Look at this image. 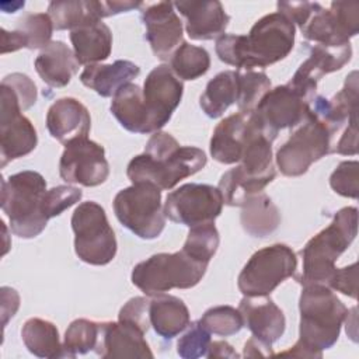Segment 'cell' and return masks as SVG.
Instances as JSON below:
<instances>
[{
    "label": "cell",
    "mask_w": 359,
    "mask_h": 359,
    "mask_svg": "<svg viewBox=\"0 0 359 359\" xmlns=\"http://www.w3.org/2000/svg\"><path fill=\"white\" fill-rule=\"evenodd\" d=\"M111 112L122 128L132 133H151L143 93L137 84L128 83L112 97Z\"/></svg>",
    "instance_id": "31"
},
{
    "label": "cell",
    "mask_w": 359,
    "mask_h": 359,
    "mask_svg": "<svg viewBox=\"0 0 359 359\" xmlns=\"http://www.w3.org/2000/svg\"><path fill=\"white\" fill-rule=\"evenodd\" d=\"M238 356L240 355L226 341H213V342L210 341L208 352H206V358H209V359H212V358H231V359H237Z\"/></svg>",
    "instance_id": "47"
},
{
    "label": "cell",
    "mask_w": 359,
    "mask_h": 359,
    "mask_svg": "<svg viewBox=\"0 0 359 359\" xmlns=\"http://www.w3.org/2000/svg\"><path fill=\"white\" fill-rule=\"evenodd\" d=\"M356 283H358V264L353 262L349 266L337 268L327 286L331 287L332 290L341 292L345 296L356 299V292H358Z\"/></svg>",
    "instance_id": "45"
},
{
    "label": "cell",
    "mask_w": 359,
    "mask_h": 359,
    "mask_svg": "<svg viewBox=\"0 0 359 359\" xmlns=\"http://www.w3.org/2000/svg\"><path fill=\"white\" fill-rule=\"evenodd\" d=\"M223 196L219 188L208 184H184L170 192L164 202V215L171 222L188 227L213 223L222 213Z\"/></svg>",
    "instance_id": "12"
},
{
    "label": "cell",
    "mask_w": 359,
    "mask_h": 359,
    "mask_svg": "<svg viewBox=\"0 0 359 359\" xmlns=\"http://www.w3.org/2000/svg\"><path fill=\"white\" fill-rule=\"evenodd\" d=\"M309 112L310 102L287 84L269 90L254 109L259 122L273 137L280 129L302 123Z\"/></svg>",
    "instance_id": "17"
},
{
    "label": "cell",
    "mask_w": 359,
    "mask_h": 359,
    "mask_svg": "<svg viewBox=\"0 0 359 359\" xmlns=\"http://www.w3.org/2000/svg\"><path fill=\"white\" fill-rule=\"evenodd\" d=\"M334 132L311 109L300 128L276 151V165L286 177L303 175L310 165L332 153Z\"/></svg>",
    "instance_id": "9"
},
{
    "label": "cell",
    "mask_w": 359,
    "mask_h": 359,
    "mask_svg": "<svg viewBox=\"0 0 359 359\" xmlns=\"http://www.w3.org/2000/svg\"><path fill=\"white\" fill-rule=\"evenodd\" d=\"M76 255L90 265L109 264L118 250L115 233L105 210L97 202L80 203L72 216Z\"/></svg>",
    "instance_id": "8"
},
{
    "label": "cell",
    "mask_w": 359,
    "mask_h": 359,
    "mask_svg": "<svg viewBox=\"0 0 359 359\" xmlns=\"http://www.w3.org/2000/svg\"><path fill=\"white\" fill-rule=\"evenodd\" d=\"M273 178L275 174H257L238 164L222 175L217 188L226 205L241 208L251 196L261 194Z\"/></svg>",
    "instance_id": "30"
},
{
    "label": "cell",
    "mask_w": 359,
    "mask_h": 359,
    "mask_svg": "<svg viewBox=\"0 0 359 359\" xmlns=\"http://www.w3.org/2000/svg\"><path fill=\"white\" fill-rule=\"evenodd\" d=\"M210 67V56L202 46L182 42L170 59V69L180 80H196Z\"/></svg>",
    "instance_id": "36"
},
{
    "label": "cell",
    "mask_w": 359,
    "mask_h": 359,
    "mask_svg": "<svg viewBox=\"0 0 359 359\" xmlns=\"http://www.w3.org/2000/svg\"><path fill=\"white\" fill-rule=\"evenodd\" d=\"M144 334L143 330L128 321L100 323L94 352L101 358H153Z\"/></svg>",
    "instance_id": "20"
},
{
    "label": "cell",
    "mask_w": 359,
    "mask_h": 359,
    "mask_svg": "<svg viewBox=\"0 0 359 359\" xmlns=\"http://www.w3.org/2000/svg\"><path fill=\"white\" fill-rule=\"evenodd\" d=\"M199 323L212 334L220 337H230L237 334L243 327V317L231 306H216L205 311Z\"/></svg>",
    "instance_id": "40"
},
{
    "label": "cell",
    "mask_w": 359,
    "mask_h": 359,
    "mask_svg": "<svg viewBox=\"0 0 359 359\" xmlns=\"http://www.w3.org/2000/svg\"><path fill=\"white\" fill-rule=\"evenodd\" d=\"M358 233V209L342 208L334 215L328 227L317 233L300 251L303 272L296 276L300 285H328L339 255L352 244Z\"/></svg>",
    "instance_id": "5"
},
{
    "label": "cell",
    "mask_w": 359,
    "mask_h": 359,
    "mask_svg": "<svg viewBox=\"0 0 359 359\" xmlns=\"http://www.w3.org/2000/svg\"><path fill=\"white\" fill-rule=\"evenodd\" d=\"M294 24L276 11L259 18L248 35L223 34L216 39V55L226 65L251 70L285 59L294 45Z\"/></svg>",
    "instance_id": "1"
},
{
    "label": "cell",
    "mask_w": 359,
    "mask_h": 359,
    "mask_svg": "<svg viewBox=\"0 0 359 359\" xmlns=\"http://www.w3.org/2000/svg\"><path fill=\"white\" fill-rule=\"evenodd\" d=\"M208 264L194 259L187 252H160L135 265L132 283L144 294L154 296L174 287L189 289L196 286L206 272Z\"/></svg>",
    "instance_id": "6"
},
{
    "label": "cell",
    "mask_w": 359,
    "mask_h": 359,
    "mask_svg": "<svg viewBox=\"0 0 359 359\" xmlns=\"http://www.w3.org/2000/svg\"><path fill=\"white\" fill-rule=\"evenodd\" d=\"M241 208V226L252 237H266L280 224L278 206L264 192L251 196Z\"/></svg>",
    "instance_id": "33"
},
{
    "label": "cell",
    "mask_w": 359,
    "mask_h": 359,
    "mask_svg": "<svg viewBox=\"0 0 359 359\" xmlns=\"http://www.w3.org/2000/svg\"><path fill=\"white\" fill-rule=\"evenodd\" d=\"M245 358H259V356H273L272 348L269 345H265L264 342L258 341L257 338L251 337L245 345H244V353Z\"/></svg>",
    "instance_id": "48"
},
{
    "label": "cell",
    "mask_w": 359,
    "mask_h": 359,
    "mask_svg": "<svg viewBox=\"0 0 359 359\" xmlns=\"http://www.w3.org/2000/svg\"><path fill=\"white\" fill-rule=\"evenodd\" d=\"M80 63L74 52L62 41H52L35 59V70L49 87H65L77 73Z\"/></svg>",
    "instance_id": "25"
},
{
    "label": "cell",
    "mask_w": 359,
    "mask_h": 359,
    "mask_svg": "<svg viewBox=\"0 0 359 359\" xmlns=\"http://www.w3.org/2000/svg\"><path fill=\"white\" fill-rule=\"evenodd\" d=\"M46 181L32 170L1 181V210L10 220L11 231L21 238L39 236L50 219L46 203Z\"/></svg>",
    "instance_id": "4"
},
{
    "label": "cell",
    "mask_w": 359,
    "mask_h": 359,
    "mask_svg": "<svg viewBox=\"0 0 359 359\" xmlns=\"http://www.w3.org/2000/svg\"><path fill=\"white\" fill-rule=\"evenodd\" d=\"M297 268L294 251L286 244H273L258 250L241 269L237 286L244 296H266Z\"/></svg>",
    "instance_id": "10"
},
{
    "label": "cell",
    "mask_w": 359,
    "mask_h": 359,
    "mask_svg": "<svg viewBox=\"0 0 359 359\" xmlns=\"http://www.w3.org/2000/svg\"><path fill=\"white\" fill-rule=\"evenodd\" d=\"M265 132L273 137L259 122L254 111L236 112L215 128L210 139V154L222 164L240 163L250 142L259 133Z\"/></svg>",
    "instance_id": "15"
},
{
    "label": "cell",
    "mask_w": 359,
    "mask_h": 359,
    "mask_svg": "<svg viewBox=\"0 0 359 359\" xmlns=\"http://www.w3.org/2000/svg\"><path fill=\"white\" fill-rule=\"evenodd\" d=\"M48 15L57 31L77 29L83 25L94 24L105 17L104 3L95 0H67L50 1Z\"/></svg>",
    "instance_id": "32"
},
{
    "label": "cell",
    "mask_w": 359,
    "mask_h": 359,
    "mask_svg": "<svg viewBox=\"0 0 359 359\" xmlns=\"http://www.w3.org/2000/svg\"><path fill=\"white\" fill-rule=\"evenodd\" d=\"M271 90V80L264 72L237 70V107L240 112L255 109L261 98Z\"/></svg>",
    "instance_id": "38"
},
{
    "label": "cell",
    "mask_w": 359,
    "mask_h": 359,
    "mask_svg": "<svg viewBox=\"0 0 359 359\" xmlns=\"http://www.w3.org/2000/svg\"><path fill=\"white\" fill-rule=\"evenodd\" d=\"M358 72L353 70L346 76L344 87L332 98L327 100L321 95H314L310 109L335 135L351 118L358 116Z\"/></svg>",
    "instance_id": "24"
},
{
    "label": "cell",
    "mask_w": 359,
    "mask_h": 359,
    "mask_svg": "<svg viewBox=\"0 0 359 359\" xmlns=\"http://www.w3.org/2000/svg\"><path fill=\"white\" fill-rule=\"evenodd\" d=\"M140 74V67L130 60H115L111 65H88L80 74V81L101 97H114L119 88Z\"/></svg>",
    "instance_id": "27"
},
{
    "label": "cell",
    "mask_w": 359,
    "mask_h": 359,
    "mask_svg": "<svg viewBox=\"0 0 359 359\" xmlns=\"http://www.w3.org/2000/svg\"><path fill=\"white\" fill-rule=\"evenodd\" d=\"M237 101V72L226 70L216 74L199 98V105L206 116L215 119Z\"/></svg>",
    "instance_id": "35"
},
{
    "label": "cell",
    "mask_w": 359,
    "mask_h": 359,
    "mask_svg": "<svg viewBox=\"0 0 359 359\" xmlns=\"http://www.w3.org/2000/svg\"><path fill=\"white\" fill-rule=\"evenodd\" d=\"M53 22L45 13H35L22 17L13 31L1 29V53L15 52L21 48L43 49L50 43Z\"/></svg>",
    "instance_id": "26"
},
{
    "label": "cell",
    "mask_w": 359,
    "mask_h": 359,
    "mask_svg": "<svg viewBox=\"0 0 359 359\" xmlns=\"http://www.w3.org/2000/svg\"><path fill=\"white\" fill-rule=\"evenodd\" d=\"M300 327L297 342L279 356L321 358L339 337L348 309L325 285H304L299 299Z\"/></svg>",
    "instance_id": "2"
},
{
    "label": "cell",
    "mask_w": 359,
    "mask_h": 359,
    "mask_svg": "<svg viewBox=\"0 0 359 359\" xmlns=\"http://www.w3.org/2000/svg\"><path fill=\"white\" fill-rule=\"evenodd\" d=\"M59 174L67 184L101 185L109 175L104 147L88 137L67 143L59 160Z\"/></svg>",
    "instance_id": "14"
},
{
    "label": "cell",
    "mask_w": 359,
    "mask_h": 359,
    "mask_svg": "<svg viewBox=\"0 0 359 359\" xmlns=\"http://www.w3.org/2000/svg\"><path fill=\"white\" fill-rule=\"evenodd\" d=\"M151 297L149 307L150 325H153L157 335L172 339L189 325V310L180 297L165 293Z\"/></svg>",
    "instance_id": "28"
},
{
    "label": "cell",
    "mask_w": 359,
    "mask_h": 359,
    "mask_svg": "<svg viewBox=\"0 0 359 359\" xmlns=\"http://www.w3.org/2000/svg\"><path fill=\"white\" fill-rule=\"evenodd\" d=\"M206 154L194 146H180L167 132H154L144 153L133 157L126 168L132 184L149 182L160 189H171L181 180L194 175L206 165Z\"/></svg>",
    "instance_id": "3"
},
{
    "label": "cell",
    "mask_w": 359,
    "mask_h": 359,
    "mask_svg": "<svg viewBox=\"0 0 359 359\" xmlns=\"http://www.w3.org/2000/svg\"><path fill=\"white\" fill-rule=\"evenodd\" d=\"M219 247V231L213 223L192 226L182 251L196 261L209 264Z\"/></svg>",
    "instance_id": "39"
},
{
    "label": "cell",
    "mask_w": 359,
    "mask_h": 359,
    "mask_svg": "<svg viewBox=\"0 0 359 359\" xmlns=\"http://www.w3.org/2000/svg\"><path fill=\"white\" fill-rule=\"evenodd\" d=\"M100 323L79 318L70 323L63 339V358H76L94 351L98 342Z\"/></svg>",
    "instance_id": "37"
},
{
    "label": "cell",
    "mask_w": 359,
    "mask_h": 359,
    "mask_svg": "<svg viewBox=\"0 0 359 359\" xmlns=\"http://www.w3.org/2000/svg\"><path fill=\"white\" fill-rule=\"evenodd\" d=\"M174 7L185 18V29L191 39L209 41L224 34L230 17L220 1H175Z\"/></svg>",
    "instance_id": "23"
},
{
    "label": "cell",
    "mask_w": 359,
    "mask_h": 359,
    "mask_svg": "<svg viewBox=\"0 0 359 359\" xmlns=\"http://www.w3.org/2000/svg\"><path fill=\"white\" fill-rule=\"evenodd\" d=\"M3 84L8 86L17 95V98L20 100L21 108L22 111L31 108L35 101H36V87L35 83L22 73H11L8 76H6L1 80Z\"/></svg>",
    "instance_id": "44"
},
{
    "label": "cell",
    "mask_w": 359,
    "mask_h": 359,
    "mask_svg": "<svg viewBox=\"0 0 359 359\" xmlns=\"http://www.w3.org/2000/svg\"><path fill=\"white\" fill-rule=\"evenodd\" d=\"M73 52L80 65H95L111 55L112 32L102 21L70 31Z\"/></svg>",
    "instance_id": "29"
},
{
    "label": "cell",
    "mask_w": 359,
    "mask_h": 359,
    "mask_svg": "<svg viewBox=\"0 0 359 359\" xmlns=\"http://www.w3.org/2000/svg\"><path fill=\"white\" fill-rule=\"evenodd\" d=\"M114 212L122 226L143 240L157 238L165 226L161 189L149 182L121 189L114 198Z\"/></svg>",
    "instance_id": "7"
},
{
    "label": "cell",
    "mask_w": 359,
    "mask_h": 359,
    "mask_svg": "<svg viewBox=\"0 0 359 359\" xmlns=\"http://www.w3.org/2000/svg\"><path fill=\"white\" fill-rule=\"evenodd\" d=\"M142 93L150 130L154 133L170 121L180 105L184 84L167 65H158L147 74Z\"/></svg>",
    "instance_id": "16"
},
{
    "label": "cell",
    "mask_w": 359,
    "mask_h": 359,
    "mask_svg": "<svg viewBox=\"0 0 359 359\" xmlns=\"http://www.w3.org/2000/svg\"><path fill=\"white\" fill-rule=\"evenodd\" d=\"M209 344L210 332L199 321H192L177 342V353L184 359L206 356Z\"/></svg>",
    "instance_id": "41"
},
{
    "label": "cell",
    "mask_w": 359,
    "mask_h": 359,
    "mask_svg": "<svg viewBox=\"0 0 359 359\" xmlns=\"http://www.w3.org/2000/svg\"><path fill=\"white\" fill-rule=\"evenodd\" d=\"M0 109V157L1 167L11 160L29 154L38 143V136L31 121L24 116L15 93L1 83Z\"/></svg>",
    "instance_id": "13"
},
{
    "label": "cell",
    "mask_w": 359,
    "mask_h": 359,
    "mask_svg": "<svg viewBox=\"0 0 359 359\" xmlns=\"http://www.w3.org/2000/svg\"><path fill=\"white\" fill-rule=\"evenodd\" d=\"M302 35L323 46H344L359 32V3L332 1L325 10L320 4L300 27Z\"/></svg>",
    "instance_id": "11"
},
{
    "label": "cell",
    "mask_w": 359,
    "mask_h": 359,
    "mask_svg": "<svg viewBox=\"0 0 359 359\" xmlns=\"http://www.w3.org/2000/svg\"><path fill=\"white\" fill-rule=\"evenodd\" d=\"M332 153L345 156H355L358 153V116L349 119L341 137L332 146Z\"/></svg>",
    "instance_id": "46"
},
{
    "label": "cell",
    "mask_w": 359,
    "mask_h": 359,
    "mask_svg": "<svg viewBox=\"0 0 359 359\" xmlns=\"http://www.w3.org/2000/svg\"><path fill=\"white\" fill-rule=\"evenodd\" d=\"M351 57V43L344 46L314 45L310 50V56L299 66L287 86L311 102L317 90V83L323 76L342 69Z\"/></svg>",
    "instance_id": "18"
},
{
    "label": "cell",
    "mask_w": 359,
    "mask_h": 359,
    "mask_svg": "<svg viewBox=\"0 0 359 359\" xmlns=\"http://www.w3.org/2000/svg\"><path fill=\"white\" fill-rule=\"evenodd\" d=\"M238 311L252 337L265 345L272 346L285 332L286 320L283 311L266 296H244Z\"/></svg>",
    "instance_id": "21"
},
{
    "label": "cell",
    "mask_w": 359,
    "mask_h": 359,
    "mask_svg": "<svg viewBox=\"0 0 359 359\" xmlns=\"http://www.w3.org/2000/svg\"><path fill=\"white\" fill-rule=\"evenodd\" d=\"M358 170L359 163L356 160L339 163V165L332 171L330 177L331 188L342 196L356 199L359 192Z\"/></svg>",
    "instance_id": "42"
},
{
    "label": "cell",
    "mask_w": 359,
    "mask_h": 359,
    "mask_svg": "<svg viewBox=\"0 0 359 359\" xmlns=\"http://www.w3.org/2000/svg\"><path fill=\"white\" fill-rule=\"evenodd\" d=\"M142 21L146 27V39L161 60H170L172 53L182 43V22L170 1H158L146 6L142 11Z\"/></svg>",
    "instance_id": "19"
},
{
    "label": "cell",
    "mask_w": 359,
    "mask_h": 359,
    "mask_svg": "<svg viewBox=\"0 0 359 359\" xmlns=\"http://www.w3.org/2000/svg\"><path fill=\"white\" fill-rule=\"evenodd\" d=\"M102 3H104L105 17H111L119 13H126L143 6L142 1H102Z\"/></svg>",
    "instance_id": "49"
},
{
    "label": "cell",
    "mask_w": 359,
    "mask_h": 359,
    "mask_svg": "<svg viewBox=\"0 0 359 359\" xmlns=\"http://www.w3.org/2000/svg\"><path fill=\"white\" fill-rule=\"evenodd\" d=\"M46 128L53 139L66 146L87 137L91 128L90 112L76 98H59L48 109Z\"/></svg>",
    "instance_id": "22"
},
{
    "label": "cell",
    "mask_w": 359,
    "mask_h": 359,
    "mask_svg": "<svg viewBox=\"0 0 359 359\" xmlns=\"http://www.w3.org/2000/svg\"><path fill=\"white\" fill-rule=\"evenodd\" d=\"M21 338L25 348L38 358H63V344H60L59 331L50 321L38 317L27 320L21 328Z\"/></svg>",
    "instance_id": "34"
},
{
    "label": "cell",
    "mask_w": 359,
    "mask_h": 359,
    "mask_svg": "<svg viewBox=\"0 0 359 359\" xmlns=\"http://www.w3.org/2000/svg\"><path fill=\"white\" fill-rule=\"evenodd\" d=\"M150 300L143 296H136L128 300L119 310L118 320L132 323L140 330L147 332L150 327V314H149Z\"/></svg>",
    "instance_id": "43"
}]
</instances>
